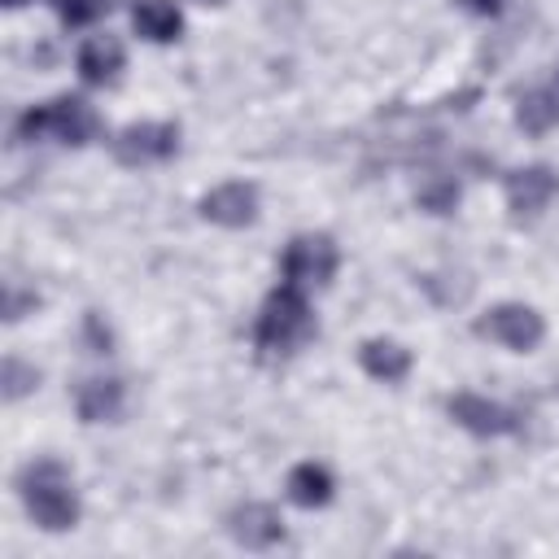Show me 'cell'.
Listing matches in <instances>:
<instances>
[{
    "mask_svg": "<svg viewBox=\"0 0 559 559\" xmlns=\"http://www.w3.org/2000/svg\"><path fill=\"white\" fill-rule=\"evenodd\" d=\"M310 336H314V314H310L306 288L280 280L262 301V314L253 323V345L266 358H284V354H297Z\"/></svg>",
    "mask_w": 559,
    "mask_h": 559,
    "instance_id": "cell-1",
    "label": "cell"
},
{
    "mask_svg": "<svg viewBox=\"0 0 559 559\" xmlns=\"http://www.w3.org/2000/svg\"><path fill=\"white\" fill-rule=\"evenodd\" d=\"M17 493L26 502V515L48 528V533H66L79 524V498L70 485V472L57 459H35L17 472Z\"/></svg>",
    "mask_w": 559,
    "mask_h": 559,
    "instance_id": "cell-2",
    "label": "cell"
},
{
    "mask_svg": "<svg viewBox=\"0 0 559 559\" xmlns=\"http://www.w3.org/2000/svg\"><path fill=\"white\" fill-rule=\"evenodd\" d=\"M61 140V144H92L100 135V118L87 100L79 96H57V100H44V105H31L22 118H17V140Z\"/></svg>",
    "mask_w": 559,
    "mask_h": 559,
    "instance_id": "cell-3",
    "label": "cell"
},
{
    "mask_svg": "<svg viewBox=\"0 0 559 559\" xmlns=\"http://www.w3.org/2000/svg\"><path fill=\"white\" fill-rule=\"evenodd\" d=\"M472 332L485 336V341H493V345H507V349H515V354H528V349L542 345L546 319H542L533 306H524V301H498V306H489V310L472 323Z\"/></svg>",
    "mask_w": 559,
    "mask_h": 559,
    "instance_id": "cell-4",
    "label": "cell"
},
{
    "mask_svg": "<svg viewBox=\"0 0 559 559\" xmlns=\"http://www.w3.org/2000/svg\"><path fill=\"white\" fill-rule=\"evenodd\" d=\"M336 262H341L336 240L323 231H306V236L288 240V249L280 258V275H284V284H297V288H323L336 275Z\"/></svg>",
    "mask_w": 559,
    "mask_h": 559,
    "instance_id": "cell-5",
    "label": "cell"
},
{
    "mask_svg": "<svg viewBox=\"0 0 559 559\" xmlns=\"http://www.w3.org/2000/svg\"><path fill=\"white\" fill-rule=\"evenodd\" d=\"M179 148V127L175 122H131L114 135V157L122 166H157L175 157Z\"/></svg>",
    "mask_w": 559,
    "mask_h": 559,
    "instance_id": "cell-6",
    "label": "cell"
},
{
    "mask_svg": "<svg viewBox=\"0 0 559 559\" xmlns=\"http://www.w3.org/2000/svg\"><path fill=\"white\" fill-rule=\"evenodd\" d=\"M502 192H507V210H511V218H537L550 201H555V192H559V175L550 170V166H542V162H533V166H520V170H511L507 179H502Z\"/></svg>",
    "mask_w": 559,
    "mask_h": 559,
    "instance_id": "cell-7",
    "label": "cell"
},
{
    "mask_svg": "<svg viewBox=\"0 0 559 559\" xmlns=\"http://www.w3.org/2000/svg\"><path fill=\"white\" fill-rule=\"evenodd\" d=\"M197 210H201L205 223H218V227H249V223L258 218V188L245 183V179H227V183L210 188Z\"/></svg>",
    "mask_w": 559,
    "mask_h": 559,
    "instance_id": "cell-8",
    "label": "cell"
},
{
    "mask_svg": "<svg viewBox=\"0 0 559 559\" xmlns=\"http://www.w3.org/2000/svg\"><path fill=\"white\" fill-rule=\"evenodd\" d=\"M445 411L472 437H507V432H515V415L502 402H489L480 393H454V397H445Z\"/></svg>",
    "mask_w": 559,
    "mask_h": 559,
    "instance_id": "cell-9",
    "label": "cell"
},
{
    "mask_svg": "<svg viewBox=\"0 0 559 559\" xmlns=\"http://www.w3.org/2000/svg\"><path fill=\"white\" fill-rule=\"evenodd\" d=\"M227 533L245 550H271L275 542H284V515L271 502H240L227 515Z\"/></svg>",
    "mask_w": 559,
    "mask_h": 559,
    "instance_id": "cell-10",
    "label": "cell"
},
{
    "mask_svg": "<svg viewBox=\"0 0 559 559\" xmlns=\"http://www.w3.org/2000/svg\"><path fill=\"white\" fill-rule=\"evenodd\" d=\"M122 66H127V52H122V44H118L114 35H92V39H83V48H79V79H83V83L105 87V83H114V79L122 74Z\"/></svg>",
    "mask_w": 559,
    "mask_h": 559,
    "instance_id": "cell-11",
    "label": "cell"
},
{
    "mask_svg": "<svg viewBox=\"0 0 559 559\" xmlns=\"http://www.w3.org/2000/svg\"><path fill=\"white\" fill-rule=\"evenodd\" d=\"M131 26L148 44H170L183 31V13L170 0H135L131 4Z\"/></svg>",
    "mask_w": 559,
    "mask_h": 559,
    "instance_id": "cell-12",
    "label": "cell"
},
{
    "mask_svg": "<svg viewBox=\"0 0 559 559\" xmlns=\"http://www.w3.org/2000/svg\"><path fill=\"white\" fill-rule=\"evenodd\" d=\"M358 362L371 380H384V384H397L406 380L411 371V349H402L397 341H384V336H371L358 345Z\"/></svg>",
    "mask_w": 559,
    "mask_h": 559,
    "instance_id": "cell-13",
    "label": "cell"
},
{
    "mask_svg": "<svg viewBox=\"0 0 559 559\" xmlns=\"http://www.w3.org/2000/svg\"><path fill=\"white\" fill-rule=\"evenodd\" d=\"M74 411L83 424H109L122 415V380H83L74 393Z\"/></svg>",
    "mask_w": 559,
    "mask_h": 559,
    "instance_id": "cell-14",
    "label": "cell"
},
{
    "mask_svg": "<svg viewBox=\"0 0 559 559\" xmlns=\"http://www.w3.org/2000/svg\"><path fill=\"white\" fill-rule=\"evenodd\" d=\"M332 489H336V480H332V472L323 463H297L288 472V498L297 507H306V511L328 507L332 502Z\"/></svg>",
    "mask_w": 559,
    "mask_h": 559,
    "instance_id": "cell-15",
    "label": "cell"
},
{
    "mask_svg": "<svg viewBox=\"0 0 559 559\" xmlns=\"http://www.w3.org/2000/svg\"><path fill=\"white\" fill-rule=\"evenodd\" d=\"M515 122L524 135H546L559 127V87H533L515 105Z\"/></svg>",
    "mask_w": 559,
    "mask_h": 559,
    "instance_id": "cell-16",
    "label": "cell"
},
{
    "mask_svg": "<svg viewBox=\"0 0 559 559\" xmlns=\"http://www.w3.org/2000/svg\"><path fill=\"white\" fill-rule=\"evenodd\" d=\"M415 201H419V210H428V214H450V210L459 205V183H454V179H428V183L415 192Z\"/></svg>",
    "mask_w": 559,
    "mask_h": 559,
    "instance_id": "cell-17",
    "label": "cell"
},
{
    "mask_svg": "<svg viewBox=\"0 0 559 559\" xmlns=\"http://www.w3.org/2000/svg\"><path fill=\"white\" fill-rule=\"evenodd\" d=\"M35 384H39V371H35V367H26L22 358H4V397H9V402L26 397Z\"/></svg>",
    "mask_w": 559,
    "mask_h": 559,
    "instance_id": "cell-18",
    "label": "cell"
},
{
    "mask_svg": "<svg viewBox=\"0 0 559 559\" xmlns=\"http://www.w3.org/2000/svg\"><path fill=\"white\" fill-rule=\"evenodd\" d=\"M52 4H57V17L66 26H87L109 9V0H52Z\"/></svg>",
    "mask_w": 559,
    "mask_h": 559,
    "instance_id": "cell-19",
    "label": "cell"
},
{
    "mask_svg": "<svg viewBox=\"0 0 559 559\" xmlns=\"http://www.w3.org/2000/svg\"><path fill=\"white\" fill-rule=\"evenodd\" d=\"M35 306H39L35 293H17V284L4 288V319H9V323H17V319H22L26 310H35Z\"/></svg>",
    "mask_w": 559,
    "mask_h": 559,
    "instance_id": "cell-20",
    "label": "cell"
},
{
    "mask_svg": "<svg viewBox=\"0 0 559 559\" xmlns=\"http://www.w3.org/2000/svg\"><path fill=\"white\" fill-rule=\"evenodd\" d=\"M87 341L92 354H109V328H100V314H87Z\"/></svg>",
    "mask_w": 559,
    "mask_h": 559,
    "instance_id": "cell-21",
    "label": "cell"
},
{
    "mask_svg": "<svg viewBox=\"0 0 559 559\" xmlns=\"http://www.w3.org/2000/svg\"><path fill=\"white\" fill-rule=\"evenodd\" d=\"M459 4H463L467 13H476V17H498L507 0H459Z\"/></svg>",
    "mask_w": 559,
    "mask_h": 559,
    "instance_id": "cell-22",
    "label": "cell"
},
{
    "mask_svg": "<svg viewBox=\"0 0 559 559\" xmlns=\"http://www.w3.org/2000/svg\"><path fill=\"white\" fill-rule=\"evenodd\" d=\"M22 4H31V0H4V9H22Z\"/></svg>",
    "mask_w": 559,
    "mask_h": 559,
    "instance_id": "cell-23",
    "label": "cell"
},
{
    "mask_svg": "<svg viewBox=\"0 0 559 559\" xmlns=\"http://www.w3.org/2000/svg\"><path fill=\"white\" fill-rule=\"evenodd\" d=\"M205 4H218V0H205Z\"/></svg>",
    "mask_w": 559,
    "mask_h": 559,
    "instance_id": "cell-24",
    "label": "cell"
},
{
    "mask_svg": "<svg viewBox=\"0 0 559 559\" xmlns=\"http://www.w3.org/2000/svg\"><path fill=\"white\" fill-rule=\"evenodd\" d=\"M555 79H559V70H555Z\"/></svg>",
    "mask_w": 559,
    "mask_h": 559,
    "instance_id": "cell-25",
    "label": "cell"
}]
</instances>
